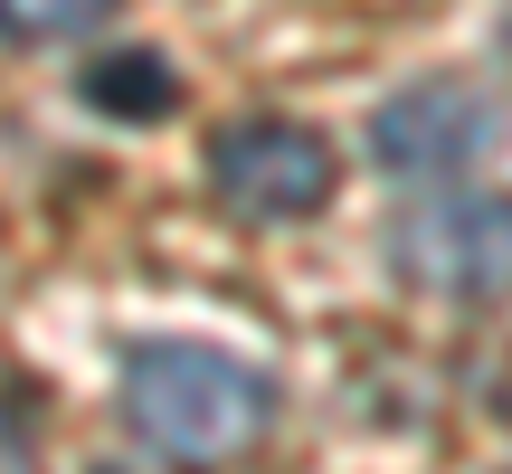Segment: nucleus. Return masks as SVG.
Returning <instances> with one entry per match:
<instances>
[{"instance_id":"1","label":"nucleus","mask_w":512,"mask_h":474,"mask_svg":"<svg viewBox=\"0 0 512 474\" xmlns=\"http://www.w3.org/2000/svg\"><path fill=\"white\" fill-rule=\"evenodd\" d=\"M124 418L133 437L181 474H219L238 465L275 418V380L247 370L219 342H143L124 361Z\"/></svg>"},{"instance_id":"2","label":"nucleus","mask_w":512,"mask_h":474,"mask_svg":"<svg viewBox=\"0 0 512 474\" xmlns=\"http://www.w3.org/2000/svg\"><path fill=\"white\" fill-rule=\"evenodd\" d=\"M389 266L446 304H512V190H446L389 228Z\"/></svg>"},{"instance_id":"3","label":"nucleus","mask_w":512,"mask_h":474,"mask_svg":"<svg viewBox=\"0 0 512 474\" xmlns=\"http://www.w3.org/2000/svg\"><path fill=\"white\" fill-rule=\"evenodd\" d=\"M503 143V105L465 76H418L370 114V162L389 181H465Z\"/></svg>"},{"instance_id":"4","label":"nucleus","mask_w":512,"mask_h":474,"mask_svg":"<svg viewBox=\"0 0 512 474\" xmlns=\"http://www.w3.org/2000/svg\"><path fill=\"white\" fill-rule=\"evenodd\" d=\"M209 190L238 219H313L332 200V143L285 114H238L209 143Z\"/></svg>"},{"instance_id":"5","label":"nucleus","mask_w":512,"mask_h":474,"mask_svg":"<svg viewBox=\"0 0 512 474\" xmlns=\"http://www.w3.org/2000/svg\"><path fill=\"white\" fill-rule=\"evenodd\" d=\"M171 95H181V76H171L152 48H114L105 67H86V105L114 114V124H152Z\"/></svg>"},{"instance_id":"6","label":"nucleus","mask_w":512,"mask_h":474,"mask_svg":"<svg viewBox=\"0 0 512 474\" xmlns=\"http://www.w3.org/2000/svg\"><path fill=\"white\" fill-rule=\"evenodd\" d=\"M114 10H124V0H0V38H19V48H38V38H86V29H105Z\"/></svg>"},{"instance_id":"7","label":"nucleus","mask_w":512,"mask_h":474,"mask_svg":"<svg viewBox=\"0 0 512 474\" xmlns=\"http://www.w3.org/2000/svg\"><path fill=\"white\" fill-rule=\"evenodd\" d=\"M0 474H38V427H29V399L0 380Z\"/></svg>"},{"instance_id":"8","label":"nucleus","mask_w":512,"mask_h":474,"mask_svg":"<svg viewBox=\"0 0 512 474\" xmlns=\"http://www.w3.org/2000/svg\"><path fill=\"white\" fill-rule=\"evenodd\" d=\"M503 474H512V465H503Z\"/></svg>"}]
</instances>
